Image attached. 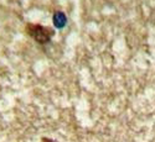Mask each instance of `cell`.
Returning <instances> with one entry per match:
<instances>
[{"instance_id":"1","label":"cell","mask_w":155,"mask_h":142,"mask_svg":"<svg viewBox=\"0 0 155 142\" xmlns=\"http://www.w3.org/2000/svg\"><path fill=\"white\" fill-rule=\"evenodd\" d=\"M30 33L31 36L35 38L37 42L44 43L46 41L50 40V36H48V30H46L45 27L40 26V25H36V26H31L30 27Z\"/></svg>"},{"instance_id":"2","label":"cell","mask_w":155,"mask_h":142,"mask_svg":"<svg viewBox=\"0 0 155 142\" xmlns=\"http://www.w3.org/2000/svg\"><path fill=\"white\" fill-rule=\"evenodd\" d=\"M54 22L56 25V27H63L64 24H66V16L63 15V12H56L55 17H54Z\"/></svg>"},{"instance_id":"3","label":"cell","mask_w":155,"mask_h":142,"mask_svg":"<svg viewBox=\"0 0 155 142\" xmlns=\"http://www.w3.org/2000/svg\"><path fill=\"white\" fill-rule=\"evenodd\" d=\"M44 142H55V141H51V140H46V138H45Z\"/></svg>"}]
</instances>
